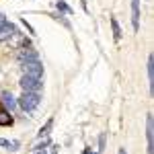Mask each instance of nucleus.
<instances>
[{
	"instance_id": "f257e3e1",
	"label": "nucleus",
	"mask_w": 154,
	"mask_h": 154,
	"mask_svg": "<svg viewBox=\"0 0 154 154\" xmlns=\"http://www.w3.org/2000/svg\"><path fill=\"white\" fill-rule=\"evenodd\" d=\"M39 101H41L39 93H27V91H23V95L17 99V105L21 107L23 111H33L39 105Z\"/></svg>"
},
{
	"instance_id": "f03ea898",
	"label": "nucleus",
	"mask_w": 154,
	"mask_h": 154,
	"mask_svg": "<svg viewBox=\"0 0 154 154\" xmlns=\"http://www.w3.org/2000/svg\"><path fill=\"white\" fill-rule=\"evenodd\" d=\"M21 64H23V74L33 76V78H39V80H41V76H43V66H41V62H39V60L21 62Z\"/></svg>"
},
{
	"instance_id": "7ed1b4c3",
	"label": "nucleus",
	"mask_w": 154,
	"mask_h": 154,
	"mask_svg": "<svg viewBox=\"0 0 154 154\" xmlns=\"http://www.w3.org/2000/svg\"><path fill=\"white\" fill-rule=\"evenodd\" d=\"M21 88L23 91H27V93H39L41 91V80L39 78H33V76H27V74H23V78H21Z\"/></svg>"
},
{
	"instance_id": "20e7f679",
	"label": "nucleus",
	"mask_w": 154,
	"mask_h": 154,
	"mask_svg": "<svg viewBox=\"0 0 154 154\" xmlns=\"http://www.w3.org/2000/svg\"><path fill=\"white\" fill-rule=\"evenodd\" d=\"M146 138H148V154H154V128H152V115L146 117Z\"/></svg>"
},
{
	"instance_id": "39448f33",
	"label": "nucleus",
	"mask_w": 154,
	"mask_h": 154,
	"mask_svg": "<svg viewBox=\"0 0 154 154\" xmlns=\"http://www.w3.org/2000/svg\"><path fill=\"white\" fill-rule=\"evenodd\" d=\"M131 27L134 31L140 29V0H131Z\"/></svg>"
},
{
	"instance_id": "423d86ee",
	"label": "nucleus",
	"mask_w": 154,
	"mask_h": 154,
	"mask_svg": "<svg viewBox=\"0 0 154 154\" xmlns=\"http://www.w3.org/2000/svg\"><path fill=\"white\" fill-rule=\"evenodd\" d=\"M0 105H2V107H6L8 111H12V109H17V99L12 97V93L4 91V93L0 95Z\"/></svg>"
},
{
	"instance_id": "0eeeda50",
	"label": "nucleus",
	"mask_w": 154,
	"mask_h": 154,
	"mask_svg": "<svg viewBox=\"0 0 154 154\" xmlns=\"http://www.w3.org/2000/svg\"><path fill=\"white\" fill-rule=\"evenodd\" d=\"M14 33H17V27L12 23H4L0 27V41H8L11 37H14Z\"/></svg>"
},
{
	"instance_id": "6e6552de",
	"label": "nucleus",
	"mask_w": 154,
	"mask_h": 154,
	"mask_svg": "<svg viewBox=\"0 0 154 154\" xmlns=\"http://www.w3.org/2000/svg\"><path fill=\"white\" fill-rule=\"evenodd\" d=\"M19 60H21V62H31V60H39V58H37L35 49H31L29 45H25V48H21V51H19Z\"/></svg>"
},
{
	"instance_id": "1a4fd4ad",
	"label": "nucleus",
	"mask_w": 154,
	"mask_h": 154,
	"mask_svg": "<svg viewBox=\"0 0 154 154\" xmlns=\"http://www.w3.org/2000/svg\"><path fill=\"white\" fill-rule=\"evenodd\" d=\"M0 125H12V115L6 107L0 105Z\"/></svg>"
},
{
	"instance_id": "9d476101",
	"label": "nucleus",
	"mask_w": 154,
	"mask_h": 154,
	"mask_svg": "<svg viewBox=\"0 0 154 154\" xmlns=\"http://www.w3.org/2000/svg\"><path fill=\"white\" fill-rule=\"evenodd\" d=\"M111 29H113V39L119 41V39L123 37V31H121V27H119V23H117L115 17H111Z\"/></svg>"
},
{
	"instance_id": "9b49d317",
	"label": "nucleus",
	"mask_w": 154,
	"mask_h": 154,
	"mask_svg": "<svg viewBox=\"0 0 154 154\" xmlns=\"http://www.w3.org/2000/svg\"><path fill=\"white\" fill-rule=\"evenodd\" d=\"M51 128H54V119H48V123L39 130V138H48L49 131H51Z\"/></svg>"
},
{
	"instance_id": "f8f14e48",
	"label": "nucleus",
	"mask_w": 154,
	"mask_h": 154,
	"mask_svg": "<svg viewBox=\"0 0 154 154\" xmlns=\"http://www.w3.org/2000/svg\"><path fill=\"white\" fill-rule=\"evenodd\" d=\"M148 80H150V88H152V82H154V62H152V56L148 58Z\"/></svg>"
},
{
	"instance_id": "ddd939ff",
	"label": "nucleus",
	"mask_w": 154,
	"mask_h": 154,
	"mask_svg": "<svg viewBox=\"0 0 154 154\" xmlns=\"http://www.w3.org/2000/svg\"><path fill=\"white\" fill-rule=\"evenodd\" d=\"M105 131H103V134H101V136H99V152H103V150H105Z\"/></svg>"
},
{
	"instance_id": "4468645a",
	"label": "nucleus",
	"mask_w": 154,
	"mask_h": 154,
	"mask_svg": "<svg viewBox=\"0 0 154 154\" xmlns=\"http://www.w3.org/2000/svg\"><path fill=\"white\" fill-rule=\"evenodd\" d=\"M0 146H4V148H11V146H17V142H8V140H2V138H0Z\"/></svg>"
},
{
	"instance_id": "2eb2a0df",
	"label": "nucleus",
	"mask_w": 154,
	"mask_h": 154,
	"mask_svg": "<svg viewBox=\"0 0 154 154\" xmlns=\"http://www.w3.org/2000/svg\"><path fill=\"white\" fill-rule=\"evenodd\" d=\"M58 8H60V11H66V12H70V8H68V4H66V2H62V0L58 2Z\"/></svg>"
},
{
	"instance_id": "dca6fc26",
	"label": "nucleus",
	"mask_w": 154,
	"mask_h": 154,
	"mask_svg": "<svg viewBox=\"0 0 154 154\" xmlns=\"http://www.w3.org/2000/svg\"><path fill=\"white\" fill-rule=\"evenodd\" d=\"M6 23V19H4V14H2V12H0V27H2V25Z\"/></svg>"
},
{
	"instance_id": "f3484780",
	"label": "nucleus",
	"mask_w": 154,
	"mask_h": 154,
	"mask_svg": "<svg viewBox=\"0 0 154 154\" xmlns=\"http://www.w3.org/2000/svg\"><path fill=\"white\" fill-rule=\"evenodd\" d=\"M119 154H125V148H119Z\"/></svg>"
},
{
	"instance_id": "a211bd4d",
	"label": "nucleus",
	"mask_w": 154,
	"mask_h": 154,
	"mask_svg": "<svg viewBox=\"0 0 154 154\" xmlns=\"http://www.w3.org/2000/svg\"><path fill=\"white\" fill-rule=\"evenodd\" d=\"M33 154H45V152H43V150H41V152H33Z\"/></svg>"
},
{
	"instance_id": "6ab92c4d",
	"label": "nucleus",
	"mask_w": 154,
	"mask_h": 154,
	"mask_svg": "<svg viewBox=\"0 0 154 154\" xmlns=\"http://www.w3.org/2000/svg\"><path fill=\"white\" fill-rule=\"evenodd\" d=\"M97 154H101V152H97Z\"/></svg>"
}]
</instances>
